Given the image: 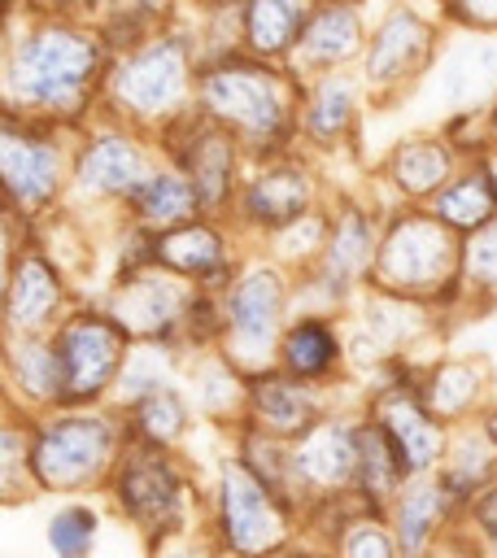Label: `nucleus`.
<instances>
[{
	"label": "nucleus",
	"instance_id": "nucleus-18",
	"mask_svg": "<svg viewBox=\"0 0 497 558\" xmlns=\"http://www.w3.org/2000/svg\"><path fill=\"white\" fill-rule=\"evenodd\" d=\"M52 301H57V283H52V275H48L39 262L22 266L17 288H13V318H17V323H39V318L48 314Z\"/></svg>",
	"mask_w": 497,
	"mask_h": 558
},
{
	"label": "nucleus",
	"instance_id": "nucleus-21",
	"mask_svg": "<svg viewBox=\"0 0 497 558\" xmlns=\"http://www.w3.org/2000/svg\"><path fill=\"white\" fill-rule=\"evenodd\" d=\"M257 405H262V414H266L275 427H301L305 414H310V401L301 397V388H292V384H283V379H266V384L257 388Z\"/></svg>",
	"mask_w": 497,
	"mask_h": 558
},
{
	"label": "nucleus",
	"instance_id": "nucleus-10",
	"mask_svg": "<svg viewBox=\"0 0 497 558\" xmlns=\"http://www.w3.org/2000/svg\"><path fill=\"white\" fill-rule=\"evenodd\" d=\"M275 305H279V288L270 275H248L240 288H235V331L257 344L266 331H270V318H275Z\"/></svg>",
	"mask_w": 497,
	"mask_h": 558
},
{
	"label": "nucleus",
	"instance_id": "nucleus-3",
	"mask_svg": "<svg viewBox=\"0 0 497 558\" xmlns=\"http://www.w3.org/2000/svg\"><path fill=\"white\" fill-rule=\"evenodd\" d=\"M105 453V427L92 418H65L57 427H48V436L39 440V475L48 484H65L87 475Z\"/></svg>",
	"mask_w": 497,
	"mask_h": 558
},
{
	"label": "nucleus",
	"instance_id": "nucleus-35",
	"mask_svg": "<svg viewBox=\"0 0 497 558\" xmlns=\"http://www.w3.org/2000/svg\"><path fill=\"white\" fill-rule=\"evenodd\" d=\"M353 558H384V541H379L375 532L357 536V541H353Z\"/></svg>",
	"mask_w": 497,
	"mask_h": 558
},
{
	"label": "nucleus",
	"instance_id": "nucleus-25",
	"mask_svg": "<svg viewBox=\"0 0 497 558\" xmlns=\"http://www.w3.org/2000/svg\"><path fill=\"white\" fill-rule=\"evenodd\" d=\"M301 466H305L310 475H318V480H336V475L349 466V445H344V436H340V432H318V436L305 445Z\"/></svg>",
	"mask_w": 497,
	"mask_h": 558
},
{
	"label": "nucleus",
	"instance_id": "nucleus-34",
	"mask_svg": "<svg viewBox=\"0 0 497 558\" xmlns=\"http://www.w3.org/2000/svg\"><path fill=\"white\" fill-rule=\"evenodd\" d=\"M471 266H475L484 279H497V227H488V231L471 244Z\"/></svg>",
	"mask_w": 497,
	"mask_h": 558
},
{
	"label": "nucleus",
	"instance_id": "nucleus-37",
	"mask_svg": "<svg viewBox=\"0 0 497 558\" xmlns=\"http://www.w3.org/2000/svg\"><path fill=\"white\" fill-rule=\"evenodd\" d=\"M480 519H484V527H488V532H497V493L480 506Z\"/></svg>",
	"mask_w": 497,
	"mask_h": 558
},
{
	"label": "nucleus",
	"instance_id": "nucleus-30",
	"mask_svg": "<svg viewBox=\"0 0 497 558\" xmlns=\"http://www.w3.org/2000/svg\"><path fill=\"white\" fill-rule=\"evenodd\" d=\"M140 418H144V427L153 436H174L179 432V401L170 392H157V397H148V405L140 410Z\"/></svg>",
	"mask_w": 497,
	"mask_h": 558
},
{
	"label": "nucleus",
	"instance_id": "nucleus-38",
	"mask_svg": "<svg viewBox=\"0 0 497 558\" xmlns=\"http://www.w3.org/2000/svg\"><path fill=\"white\" fill-rule=\"evenodd\" d=\"M493 436H497V423H493Z\"/></svg>",
	"mask_w": 497,
	"mask_h": 558
},
{
	"label": "nucleus",
	"instance_id": "nucleus-33",
	"mask_svg": "<svg viewBox=\"0 0 497 558\" xmlns=\"http://www.w3.org/2000/svg\"><path fill=\"white\" fill-rule=\"evenodd\" d=\"M471 375L462 371V366H453V371H445L440 379H436V405L440 410H458L462 401H466V392H471V384H466Z\"/></svg>",
	"mask_w": 497,
	"mask_h": 558
},
{
	"label": "nucleus",
	"instance_id": "nucleus-22",
	"mask_svg": "<svg viewBox=\"0 0 497 558\" xmlns=\"http://www.w3.org/2000/svg\"><path fill=\"white\" fill-rule=\"evenodd\" d=\"M336 344L331 336L318 327V323H301L292 336H288V362L301 371V375H318L327 362H331Z\"/></svg>",
	"mask_w": 497,
	"mask_h": 558
},
{
	"label": "nucleus",
	"instance_id": "nucleus-13",
	"mask_svg": "<svg viewBox=\"0 0 497 558\" xmlns=\"http://www.w3.org/2000/svg\"><path fill=\"white\" fill-rule=\"evenodd\" d=\"M392 436H397L392 445H397V453H401L405 471L427 466V462H432V453H436V445H440L436 427H432L419 410H410V405H397V410H392Z\"/></svg>",
	"mask_w": 497,
	"mask_h": 558
},
{
	"label": "nucleus",
	"instance_id": "nucleus-12",
	"mask_svg": "<svg viewBox=\"0 0 497 558\" xmlns=\"http://www.w3.org/2000/svg\"><path fill=\"white\" fill-rule=\"evenodd\" d=\"M301 201H305V183H301L292 170L266 174V179L253 187V196H248V205H253L257 218H266V222H288V218H296V214H301Z\"/></svg>",
	"mask_w": 497,
	"mask_h": 558
},
{
	"label": "nucleus",
	"instance_id": "nucleus-19",
	"mask_svg": "<svg viewBox=\"0 0 497 558\" xmlns=\"http://www.w3.org/2000/svg\"><path fill=\"white\" fill-rule=\"evenodd\" d=\"M227 166H231V153L222 144V135H205L192 153V179H196V192L205 201H218L222 196V183H227Z\"/></svg>",
	"mask_w": 497,
	"mask_h": 558
},
{
	"label": "nucleus",
	"instance_id": "nucleus-9",
	"mask_svg": "<svg viewBox=\"0 0 497 558\" xmlns=\"http://www.w3.org/2000/svg\"><path fill=\"white\" fill-rule=\"evenodd\" d=\"M4 174L17 196H44L57 179V153L44 144H17L13 135L4 140Z\"/></svg>",
	"mask_w": 497,
	"mask_h": 558
},
{
	"label": "nucleus",
	"instance_id": "nucleus-29",
	"mask_svg": "<svg viewBox=\"0 0 497 558\" xmlns=\"http://www.w3.org/2000/svg\"><path fill=\"white\" fill-rule=\"evenodd\" d=\"M344 113H349V87L344 83H327L323 96H318V109H314V126L323 135H331L344 122Z\"/></svg>",
	"mask_w": 497,
	"mask_h": 558
},
{
	"label": "nucleus",
	"instance_id": "nucleus-2",
	"mask_svg": "<svg viewBox=\"0 0 497 558\" xmlns=\"http://www.w3.org/2000/svg\"><path fill=\"white\" fill-rule=\"evenodd\" d=\"M52 357H57V384H65V397H87L109 379L118 362V331L100 318H83L61 336Z\"/></svg>",
	"mask_w": 497,
	"mask_h": 558
},
{
	"label": "nucleus",
	"instance_id": "nucleus-24",
	"mask_svg": "<svg viewBox=\"0 0 497 558\" xmlns=\"http://www.w3.org/2000/svg\"><path fill=\"white\" fill-rule=\"evenodd\" d=\"M161 257L174 262V266H183V270H205L218 257V240L209 231H179V235H170L161 244Z\"/></svg>",
	"mask_w": 497,
	"mask_h": 558
},
{
	"label": "nucleus",
	"instance_id": "nucleus-32",
	"mask_svg": "<svg viewBox=\"0 0 497 558\" xmlns=\"http://www.w3.org/2000/svg\"><path fill=\"white\" fill-rule=\"evenodd\" d=\"M362 257H366V235H362V222H357V218H349V222H344V231H340V240H336L331 266L349 270V266H357Z\"/></svg>",
	"mask_w": 497,
	"mask_h": 558
},
{
	"label": "nucleus",
	"instance_id": "nucleus-4",
	"mask_svg": "<svg viewBox=\"0 0 497 558\" xmlns=\"http://www.w3.org/2000/svg\"><path fill=\"white\" fill-rule=\"evenodd\" d=\"M209 100L222 109V113H231L235 122H244V126H275V118H279V105H275V92H270V83L262 78V74H253L248 65H235V70H222V74H214L209 78Z\"/></svg>",
	"mask_w": 497,
	"mask_h": 558
},
{
	"label": "nucleus",
	"instance_id": "nucleus-15",
	"mask_svg": "<svg viewBox=\"0 0 497 558\" xmlns=\"http://www.w3.org/2000/svg\"><path fill=\"white\" fill-rule=\"evenodd\" d=\"M353 44H357V22H353V13H349V9H331V13H323V17L310 26V35H305V57H310V61H336V57H344Z\"/></svg>",
	"mask_w": 497,
	"mask_h": 558
},
{
	"label": "nucleus",
	"instance_id": "nucleus-28",
	"mask_svg": "<svg viewBox=\"0 0 497 558\" xmlns=\"http://www.w3.org/2000/svg\"><path fill=\"white\" fill-rule=\"evenodd\" d=\"M135 201H140V209H144L148 218H179V214L192 205V192H187L179 179H148Z\"/></svg>",
	"mask_w": 497,
	"mask_h": 558
},
{
	"label": "nucleus",
	"instance_id": "nucleus-16",
	"mask_svg": "<svg viewBox=\"0 0 497 558\" xmlns=\"http://www.w3.org/2000/svg\"><path fill=\"white\" fill-rule=\"evenodd\" d=\"M493 70H497V48H462L453 61H449V70H445V92L449 96H458V100H466V96H480L484 92V83L493 78Z\"/></svg>",
	"mask_w": 497,
	"mask_h": 558
},
{
	"label": "nucleus",
	"instance_id": "nucleus-1",
	"mask_svg": "<svg viewBox=\"0 0 497 558\" xmlns=\"http://www.w3.org/2000/svg\"><path fill=\"white\" fill-rule=\"evenodd\" d=\"M96 65V52L87 39L65 35V31H48L39 39H31L17 57V83L26 96L39 100H70L78 92V83L87 78V70Z\"/></svg>",
	"mask_w": 497,
	"mask_h": 558
},
{
	"label": "nucleus",
	"instance_id": "nucleus-7",
	"mask_svg": "<svg viewBox=\"0 0 497 558\" xmlns=\"http://www.w3.org/2000/svg\"><path fill=\"white\" fill-rule=\"evenodd\" d=\"M227 532L240 549H262L275 536V514L266 506V493L240 471H227Z\"/></svg>",
	"mask_w": 497,
	"mask_h": 558
},
{
	"label": "nucleus",
	"instance_id": "nucleus-8",
	"mask_svg": "<svg viewBox=\"0 0 497 558\" xmlns=\"http://www.w3.org/2000/svg\"><path fill=\"white\" fill-rule=\"evenodd\" d=\"M122 501L140 519H161L174 501V475L166 471V462H157V458L131 462L126 475H122Z\"/></svg>",
	"mask_w": 497,
	"mask_h": 558
},
{
	"label": "nucleus",
	"instance_id": "nucleus-14",
	"mask_svg": "<svg viewBox=\"0 0 497 558\" xmlns=\"http://www.w3.org/2000/svg\"><path fill=\"white\" fill-rule=\"evenodd\" d=\"M135 179V153L122 140H100L83 157V183L87 187H126Z\"/></svg>",
	"mask_w": 497,
	"mask_h": 558
},
{
	"label": "nucleus",
	"instance_id": "nucleus-5",
	"mask_svg": "<svg viewBox=\"0 0 497 558\" xmlns=\"http://www.w3.org/2000/svg\"><path fill=\"white\" fill-rule=\"evenodd\" d=\"M445 235L432 222H405L384 248V270L397 283H427L436 270H445Z\"/></svg>",
	"mask_w": 497,
	"mask_h": 558
},
{
	"label": "nucleus",
	"instance_id": "nucleus-17",
	"mask_svg": "<svg viewBox=\"0 0 497 558\" xmlns=\"http://www.w3.org/2000/svg\"><path fill=\"white\" fill-rule=\"evenodd\" d=\"M292 26H296L292 0H253V9H248V35H253L257 48H266V52L283 48L292 39Z\"/></svg>",
	"mask_w": 497,
	"mask_h": 558
},
{
	"label": "nucleus",
	"instance_id": "nucleus-11",
	"mask_svg": "<svg viewBox=\"0 0 497 558\" xmlns=\"http://www.w3.org/2000/svg\"><path fill=\"white\" fill-rule=\"evenodd\" d=\"M419 48H423V26H419L414 17H405V13H397V17L379 31V39H375V48H371V74L388 78V74L405 70V61H410Z\"/></svg>",
	"mask_w": 497,
	"mask_h": 558
},
{
	"label": "nucleus",
	"instance_id": "nucleus-36",
	"mask_svg": "<svg viewBox=\"0 0 497 558\" xmlns=\"http://www.w3.org/2000/svg\"><path fill=\"white\" fill-rule=\"evenodd\" d=\"M466 13L480 22H497V0H466Z\"/></svg>",
	"mask_w": 497,
	"mask_h": 558
},
{
	"label": "nucleus",
	"instance_id": "nucleus-20",
	"mask_svg": "<svg viewBox=\"0 0 497 558\" xmlns=\"http://www.w3.org/2000/svg\"><path fill=\"white\" fill-rule=\"evenodd\" d=\"M488 209H493V187H488L484 179H466V183H458L453 192L440 196V214H445L449 222H458V227L484 222Z\"/></svg>",
	"mask_w": 497,
	"mask_h": 558
},
{
	"label": "nucleus",
	"instance_id": "nucleus-31",
	"mask_svg": "<svg viewBox=\"0 0 497 558\" xmlns=\"http://www.w3.org/2000/svg\"><path fill=\"white\" fill-rule=\"evenodd\" d=\"M432 510H436V497H432V493H419V497H410V501H405V510H401V536H405V545H410V549H414V545H419V536L427 532Z\"/></svg>",
	"mask_w": 497,
	"mask_h": 558
},
{
	"label": "nucleus",
	"instance_id": "nucleus-23",
	"mask_svg": "<svg viewBox=\"0 0 497 558\" xmlns=\"http://www.w3.org/2000/svg\"><path fill=\"white\" fill-rule=\"evenodd\" d=\"M440 174H445V153H440L436 144H410V148L397 157V179H401L410 192L432 187Z\"/></svg>",
	"mask_w": 497,
	"mask_h": 558
},
{
	"label": "nucleus",
	"instance_id": "nucleus-6",
	"mask_svg": "<svg viewBox=\"0 0 497 558\" xmlns=\"http://www.w3.org/2000/svg\"><path fill=\"white\" fill-rule=\"evenodd\" d=\"M183 87V61H179V48L161 44L153 52H144L135 65H126L122 74V96L140 109H161L179 96Z\"/></svg>",
	"mask_w": 497,
	"mask_h": 558
},
{
	"label": "nucleus",
	"instance_id": "nucleus-26",
	"mask_svg": "<svg viewBox=\"0 0 497 558\" xmlns=\"http://www.w3.org/2000/svg\"><path fill=\"white\" fill-rule=\"evenodd\" d=\"M92 536H96L92 510H61V514L52 519V527H48V541H52L57 554H65V558H83V549L92 545Z\"/></svg>",
	"mask_w": 497,
	"mask_h": 558
},
{
	"label": "nucleus",
	"instance_id": "nucleus-27",
	"mask_svg": "<svg viewBox=\"0 0 497 558\" xmlns=\"http://www.w3.org/2000/svg\"><path fill=\"white\" fill-rule=\"evenodd\" d=\"M174 288H161V283H140L131 296H126V314H131V323L135 327H161L166 318H170V310H174Z\"/></svg>",
	"mask_w": 497,
	"mask_h": 558
}]
</instances>
